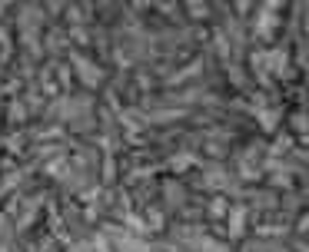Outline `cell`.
<instances>
[{
    "label": "cell",
    "instance_id": "1",
    "mask_svg": "<svg viewBox=\"0 0 309 252\" xmlns=\"http://www.w3.org/2000/svg\"><path fill=\"white\" fill-rule=\"evenodd\" d=\"M73 70H80V76H83V83H87V87H96V83H100V70H96L90 60L76 57V53H73Z\"/></svg>",
    "mask_w": 309,
    "mask_h": 252
},
{
    "label": "cell",
    "instance_id": "2",
    "mask_svg": "<svg viewBox=\"0 0 309 252\" xmlns=\"http://www.w3.org/2000/svg\"><path fill=\"white\" fill-rule=\"evenodd\" d=\"M137 4H146V0H137Z\"/></svg>",
    "mask_w": 309,
    "mask_h": 252
}]
</instances>
